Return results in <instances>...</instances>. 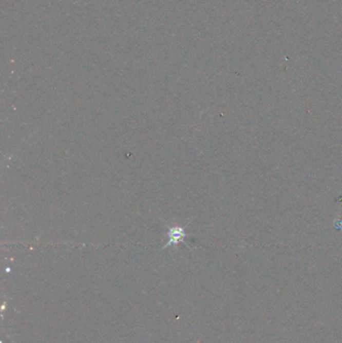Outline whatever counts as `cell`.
Listing matches in <instances>:
<instances>
[{
	"label": "cell",
	"instance_id": "1",
	"mask_svg": "<svg viewBox=\"0 0 342 343\" xmlns=\"http://www.w3.org/2000/svg\"><path fill=\"white\" fill-rule=\"evenodd\" d=\"M168 236H169V241L167 242V244L164 248L176 246L179 243H184L185 239L187 237V234H186L184 228H182L180 226H173V227L169 228Z\"/></svg>",
	"mask_w": 342,
	"mask_h": 343
}]
</instances>
